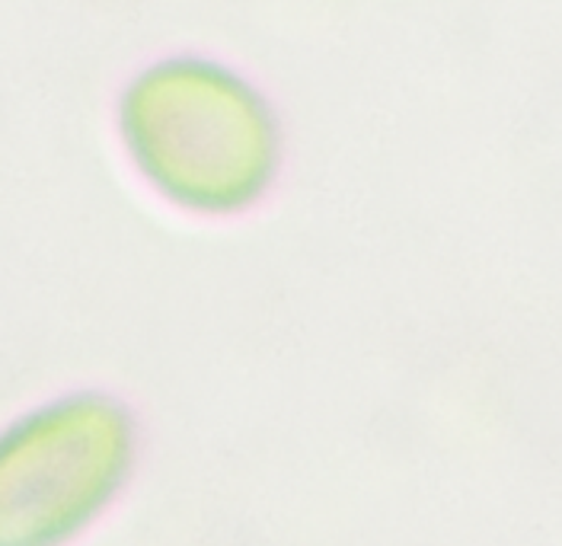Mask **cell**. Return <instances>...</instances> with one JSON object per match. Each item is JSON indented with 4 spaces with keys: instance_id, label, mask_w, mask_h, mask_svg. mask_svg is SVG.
<instances>
[{
    "instance_id": "obj_1",
    "label": "cell",
    "mask_w": 562,
    "mask_h": 546,
    "mask_svg": "<svg viewBox=\"0 0 562 546\" xmlns=\"http://www.w3.org/2000/svg\"><path fill=\"white\" fill-rule=\"evenodd\" d=\"M119 137L138 176L195 214H231L262 199L281 160L272 105L234 68L164 58L135 74L119 103Z\"/></svg>"
},
{
    "instance_id": "obj_2",
    "label": "cell",
    "mask_w": 562,
    "mask_h": 546,
    "mask_svg": "<svg viewBox=\"0 0 562 546\" xmlns=\"http://www.w3.org/2000/svg\"><path fill=\"white\" fill-rule=\"evenodd\" d=\"M135 419L105 393H65L0 428V546L68 541L119 499Z\"/></svg>"
}]
</instances>
